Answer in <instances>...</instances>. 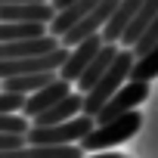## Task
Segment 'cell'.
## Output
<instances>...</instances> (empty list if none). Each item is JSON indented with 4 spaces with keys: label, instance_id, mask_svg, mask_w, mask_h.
Instances as JSON below:
<instances>
[{
    "label": "cell",
    "instance_id": "6da1fadb",
    "mask_svg": "<svg viewBox=\"0 0 158 158\" xmlns=\"http://www.w3.org/2000/svg\"><path fill=\"white\" fill-rule=\"evenodd\" d=\"M133 65H136V53L130 50V47H121V53H118V59L112 62V68L99 77V84L90 90V93H84V115H99V109L127 84L124 77H130V71H133Z\"/></svg>",
    "mask_w": 158,
    "mask_h": 158
},
{
    "label": "cell",
    "instance_id": "7a4b0ae2",
    "mask_svg": "<svg viewBox=\"0 0 158 158\" xmlns=\"http://www.w3.org/2000/svg\"><path fill=\"white\" fill-rule=\"evenodd\" d=\"M139 127H143V118H139V112L133 109V112H127V115H121V118H115V121L96 124V127L81 139V149H84V152H102V149H112V146H118V143L136 136Z\"/></svg>",
    "mask_w": 158,
    "mask_h": 158
},
{
    "label": "cell",
    "instance_id": "3957f363",
    "mask_svg": "<svg viewBox=\"0 0 158 158\" xmlns=\"http://www.w3.org/2000/svg\"><path fill=\"white\" fill-rule=\"evenodd\" d=\"M93 127H96V118L81 112L77 118L53 124V127H31L28 130V146H71V143H81Z\"/></svg>",
    "mask_w": 158,
    "mask_h": 158
},
{
    "label": "cell",
    "instance_id": "277c9868",
    "mask_svg": "<svg viewBox=\"0 0 158 158\" xmlns=\"http://www.w3.org/2000/svg\"><path fill=\"white\" fill-rule=\"evenodd\" d=\"M71 56V47H59L44 56H22V59H0V77H16V74H50L59 71Z\"/></svg>",
    "mask_w": 158,
    "mask_h": 158
},
{
    "label": "cell",
    "instance_id": "5b68a950",
    "mask_svg": "<svg viewBox=\"0 0 158 158\" xmlns=\"http://www.w3.org/2000/svg\"><path fill=\"white\" fill-rule=\"evenodd\" d=\"M149 99V81H127L102 109H99V115H96V124H106V121H115V118H121V115H127V112H133L139 102H146Z\"/></svg>",
    "mask_w": 158,
    "mask_h": 158
},
{
    "label": "cell",
    "instance_id": "8992f818",
    "mask_svg": "<svg viewBox=\"0 0 158 158\" xmlns=\"http://www.w3.org/2000/svg\"><path fill=\"white\" fill-rule=\"evenodd\" d=\"M118 3H121V0H102L99 6H96L93 13H87V16L77 22L68 34H62V44H65V47H77L81 40H87V37L99 34V31L109 25V19H112V13L118 10Z\"/></svg>",
    "mask_w": 158,
    "mask_h": 158
},
{
    "label": "cell",
    "instance_id": "52a82bcc",
    "mask_svg": "<svg viewBox=\"0 0 158 158\" xmlns=\"http://www.w3.org/2000/svg\"><path fill=\"white\" fill-rule=\"evenodd\" d=\"M109 40L102 37V31L99 34H93V37H87V40H81V44H77L74 50H71V56H68V62L59 68V77H65V81H81V74L90 68V62L99 56V50L106 47Z\"/></svg>",
    "mask_w": 158,
    "mask_h": 158
},
{
    "label": "cell",
    "instance_id": "ba28073f",
    "mask_svg": "<svg viewBox=\"0 0 158 158\" xmlns=\"http://www.w3.org/2000/svg\"><path fill=\"white\" fill-rule=\"evenodd\" d=\"M62 47L59 34H40V37H28V40H10V44H0V59H22V56H44Z\"/></svg>",
    "mask_w": 158,
    "mask_h": 158
},
{
    "label": "cell",
    "instance_id": "9c48e42d",
    "mask_svg": "<svg viewBox=\"0 0 158 158\" xmlns=\"http://www.w3.org/2000/svg\"><path fill=\"white\" fill-rule=\"evenodd\" d=\"M56 13L59 10L53 3H0V22H40V25H53Z\"/></svg>",
    "mask_w": 158,
    "mask_h": 158
},
{
    "label": "cell",
    "instance_id": "30bf717a",
    "mask_svg": "<svg viewBox=\"0 0 158 158\" xmlns=\"http://www.w3.org/2000/svg\"><path fill=\"white\" fill-rule=\"evenodd\" d=\"M71 93V81H65V77H56V81H50L47 87H40L37 93H31L28 96V102H25V112L22 115H28L31 121L37 118V115H44L50 106H56L59 99H65Z\"/></svg>",
    "mask_w": 158,
    "mask_h": 158
},
{
    "label": "cell",
    "instance_id": "8fae6325",
    "mask_svg": "<svg viewBox=\"0 0 158 158\" xmlns=\"http://www.w3.org/2000/svg\"><path fill=\"white\" fill-rule=\"evenodd\" d=\"M84 112V93L77 90V93H68L65 99H59L56 106H50L44 115H37L31 124L34 127H53V124H62V121H71Z\"/></svg>",
    "mask_w": 158,
    "mask_h": 158
},
{
    "label": "cell",
    "instance_id": "7c38bea8",
    "mask_svg": "<svg viewBox=\"0 0 158 158\" xmlns=\"http://www.w3.org/2000/svg\"><path fill=\"white\" fill-rule=\"evenodd\" d=\"M118 53H121V44H106V47L99 50V56L90 62V68L81 74V81H77V90H81V93H90V90L99 84V77L112 68V62L118 59Z\"/></svg>",
    "mask_w": 158,
    "mask_h": 158
},
{
    "label": "cell",
    "instance_id": "4fadbf2b",
    "mask_svg": "<svg viewBox=\"0 0 158 158\" xmlns=\"http://www.w3.org/2000/svg\"><path fill=\"white\" fill-rule=\"evenodd\" d=\"M146 3V0H121L118 3V10L112 13V19H109V25L102 28V37L109 40V44H121V37H124V31L130 28V22H133V16L139 13V6Z\"/></svg>",
    "mask_w": 158,
    "mask_h": 158
},
{
    "label": "cell",
    "instance_id": "5bb4252c",
    "mask_svg": "<svg viewBox=\"0 0 158 158\" xmlns=\"http://www.w3.org/2000/svg\"><path fill=\"white\" fill-rule=\"evenodd\" d=\"M158 16V0H146V3L139 6V13L133 16V22H130V28L124 31V37H121V47H136L139 44V37L149 31V25H152V19Z\"/></svg>",
    "mask_w": 158,
    "mask_h": 158
},
{
    "label": "cell",
    "instance_id": "9a60e30c",
    "mask_svg": "<svg viewBox=\"0 0 158 158\" xmlns=\"http://www.w3.org/2000/svg\"><path fill=\"white\" fill-rule=\"evenodd\" d=\"M40 34H50V25H40V22H0V44L28 40V37H40Z\"/></svg>",
    "mask_w": 158,
    "mask_h": 158
},
{
    "label": "cell",
    "instance_id": "2e32d148",
    "mask_svg": "<svg viewBox=\"0 0 158 158\" xmlns=\"http://www.w3.org/2000/svg\"><path fill=\"white\" fill-rule=\"evenodd\" d=\"M56 71L50 74H16V77H3V90H19V93H37L40 87H47L50 81H56Z\"/></svg>",
    "mask_w": 158,
    "mask_h": 158
},
{
    "label": "cell",
    "instance_id": "e0dca14e",
    "mask_svg": "<svg viewBox=\"0 0 158 158\" xmlns=\"http://www.w3.org/2000/svg\"><path fill=\"white\" fill-rule=\"evenodd\" d=\"M152 77H158V44L146 56H139L130 71V81H152Z\"/></svg>",
    "mask_w": 158,
    "mask_h": 158
},
{
    "label": "cell",
    "instance_id": "ac0fdd59",
    "mask_svg": "<svg viewBox=\"0 0 158 158\" xmlns=\"http://www.w3.org/2000/svg\"><path fill=\"white\" fill-rule=\"evenodd\" d=\"M28 93L19 90H0V115H13V112H25Z\"/></svg>",
    "mask_w": 158,
    "mask_h": 158
},
{
    "label": "cell",
    "instance_id": "d6986e66",
    "mask_svg": "<svg viewBox=\"0 0 158 158\" xmlns=\"http://www.w3.org/2000/svg\"><path fill=\"white\" fill-rule=\"evenodd\" d=\"M34 124H28V115H0V130L3 133H28Z\"/></svg>",
    "mask_w": 158,
    "mask_h": 158
},
{
    "label": "cell",
    "instance_id": "ffe728a7",
    "mask_svg": "<svg viewBox=\"0 0 158 158\" xmlns=\"http://www.w3.org/2000/svg\"><path fill=\"white\" fill-rule=\"evenodd\" d=\"M155 44H158V16L152 19V25H149V31H146V34L139 37V44L133 47V53H136V59H139V56H146V53H149V50H152Z\"/></svg>",
    "mask_w": 158,
    "mask_h": 158
},
{
    "label": "cell",
    "instance_id": "44dd1931",
    "mask_svg": "<svg viewBox=\"0 0 158 158\" xmlns=\"http://www.w3.org/2000/svg\"><path fill=\"white\" fill-rule=\"evenodd\" d=\"M28 146V133H3L0 130V152H16Z\"/></svg>",
    "mask_w": 158,
    "mask_h": 158
},
{
    "label": "cell",
    "instance_id": "7402d4cb",
    "mask_svg": "<svg viewBox=\"0 0 158 158\" xmlns=\"http://www.w3.org/2000/svg\"><path fill=\"white\" fill-rule=\"evenodd\" d=\"M50 3H53L56 10H68L71 3H77V0H50Z\"/></svg>",
    "mask_w": 158,
    "mask_h": 158
},
{
    "label": "cell",
    "instance_id": "603a6c76",
    "mask_svg": "<svg viewBox=\"0 0 158 158\" xmlns=\"http://www.w3.org/2000/svg\"><path fill=\"white\" fill-rule=\"evenodd\" d=\"M0 3H47V0H0Z\"/></svg>",
    "mask_w": 158,
    "mask_h": 158
}]
</instances>
